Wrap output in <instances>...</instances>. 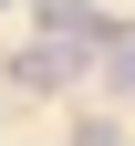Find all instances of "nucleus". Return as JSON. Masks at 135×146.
<instances>
[{
    "mask_svg": "<svg viewBox=\"0 0 135 146\" xmlns=\"http://www.w3.org/2000/svg\"><path fill=\"white\" fill-rule=\"evenodd\" d=\"M114 84H135V42H114Z\"/></svg>",
    "mask_w": 135,
    "mask_h": 146,
    "instance_id": "obj_2",
    "label": "nucleus"
},
{
    "mask_svg": "<svg viewBox=\"0 0 135 146\" xmlns=\"http://www.w3.org/2000/svg\"><path fill=\"white\" fill-rule=\"evenodd\" d=\"M42 31H52L42 52H52V63L73 73V63H94V52H104V31H114V21L94 11V0H42Z\"/></svg>",
    "mask_w": 135,
    "mask_h": 146,
    "instance_id": "obj_1",
    "label": "nucleus"
}]
</instances>
